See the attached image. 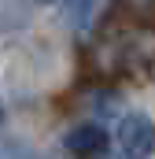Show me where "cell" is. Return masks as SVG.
<instances>
[{"mask_svg": "<svg viewBox=\"0 0 155 159\" xmlns=\"http://www.w3.org/2000/svg\"><path fill=\"white\" fill-rule=\"evenodd\" d=\"M118 144H122L126 159H152V148H155L152 119L148 115H126L118 126Z\"/></svg>", "mask_w": 155, "mask_h": 159, "instance_id": "6da1fadb", "label": "cell"}, {"mask_svg": "<svg viewBox=\"0 0 155 159\" xmlns=\"http://www.w3.org/2000/svg\"><path fill=\"white\" fill-rule=\"evenodd\" d=\"M67 148H70V156H81V159L104 156V152H107V129L85 122V126H78V129L67 133Z\"/></svg>", "mask_w": 155, "mask_h": 159, "instance_id": "7a4b0ae2", "label": "cell"}, {"mask_svg": "<svg viewBox=\"0 0 155 159\" xmlns=\"http://www.w3.org/2000/svg\"><path fill=\"white\" fill-rule=\"evenodd\" d=\"M41 4H55V0H41Z\"/></svg>", "mask_w": 155, "mask_h": 159, "instance_id": "3957f363", "label": "cell"}, {"mask_svg": "<svg viewBox=\"0 0 155 159\" xmlns=\"http://www.w3.org/2000/svg\"><path fill=\"white\" fill-rule=\"evenodd\" d=\"M0 119H4V107H0Z\"/></svg>", "mask_w": 155, "mask_h": 159, "instance_id": "277c9868", "label": "cell"}]
</instances>
